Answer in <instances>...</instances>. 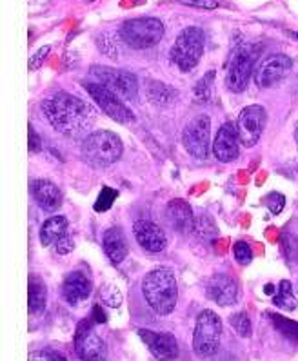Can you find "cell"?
<instances>
[{
  "label": "cell",
  "instance_id": "cell-1",
  "mask_svg": "<svg viewBox=\"0 0 298 361\" xmlns=\"http://www.w3.org/2000/svg\"><path fill=\"white\" fill-rule=\"evenodd\" d=\"M42 111L55 131L71 138L84 135L95 122L93 107L69 93H56L44 100Z\"/></svg>",
  "mask_w": 298,
  "mask_h": 361
},
{
  "label": "cell",
  "instance_id": "cell-2",
  "mask_svg": "<svg viewBox=\"0 0 298 361\" xmlns=\"http://www.w3.org/2000/svg\"><path fill=\"white\" fill-rule=\"evenodd\" d=\"M142 294L149 309L158 316H169L177 305L179 287L173 271L167 267H155L142 280Z\"/></svg>",
  "mask_w": 298,
  "mask_h": 361
},
{
  "label": "cell",
  "instance_id": "cell-3",
  "mask_svg": "<svg viewBox=\"0 0 298 361\" xmlns=\"http://www.w3.org/2000/svg\"><path fill=\"white\" fill-rule=\"evenodd\" d=\"M124 153V144L120 136L113 131H97L85 136L82 142V157L90 166L97 169L109 167L120 160Z\"/></svg>",
  "mask_w": 298,
  "mask_h": 361
},
{
  "label": "cell",
  "instance_id": "cell-4",
  "mask_svg": "<svg viewBox=\"0 0 298 361\" xmlns=\"http://www.w3.org/2000/svg\"><path fill=\"white\" fill-rule=\"evenodd\" d=\"M256 59H258V47L247 42L234 44L224 66L226 85L233 93H242L246 90L255 71Z\"/></svg>",
  "mask_w": 298,
  "mask_h": 361
},
{
  "label": "cell",
  "instance_id": "cell-5",
  "mask_svg": "<svg viewBox=\"0 0 298 361\" xmlns=\"http://www.w3.org/2000/svg\"><path fill=\"white\" fill-rule=\"evenodd\" d=\"M204 44L205 37L201 27L189 26L182 30L177 37L173 47H171L169 56L173 60V64L182 73L193 71L196 64L201 62L202 53H204Z\"/></svg>",
  "mask_w": 298,
  "mask_h": 361
},
{
  "label": "cell",
  "instance_id": "cell-6",
  "mask_svg": "<svg viewBox=\"0 0 298 361\" xmlns=\"http://www.w3.org/2000/svg\"><path fill=\"white\" fill-rule=\"evenodd\" d=\"M119 37L133 49H148L162 40L164 24L153 17L131 18L119 27Z\"/></svg>",
  "mask_w": 298,
  "mask_h": 361
},
{
  "label": "cell",
  "instance_id": "cell-7",
  "mask_svg": "<svg viewBox=\"0 0 298 361\" xmlns=\"http://www.w3.org/2000/svg\"><path fill=\"white\" fill-rule=\"evenodd\" d=\"M222 338V319L213 310H202L193 331V350L198 357L205 360L218 350Z\"/></svg>",
  "mask_w": 298,
  "mask_h": 361
},
{
  "label": "cell",
  "instance_id": "cell-8",
  "mask_svg": "<svg viewBox=\"0 0 298 361\" xmlns=\"http://www.w3.org/2000/svg\"><path fill=\"white\" fill-rule=\"evenodd\" d=\"M90 80L104 85L109 91L117 93L119 97L131 100L138 91V80L133 73L124 69L107 68V66H93L90 69Z\"/></svg>",
  "mask_w": 298,
  "mask_h": 361
},
{
  "label": "cell",
  "instance_id": "cell-9",
  "mask_svg": "<svg viewBox=\"0 0 298 361\" xmlns=\"http://www.w3.org/2000/svg\"><path fill=\"white\" fill-rule=\"evenodd\" d=\"M84 90L88 91V94L95 100V104H97L111 120H115V122L119 123H131L133 120H135L133 111L124 104L122 97H119V94L109 91L107 87H104V85L97 84V82L93 80H88L84 82Z\"/></svg>",
  "mask_w": 298,
  "mask_h": 361
},
{
  "label": "cell",
  "instance_id": "cell-10",
  "mask_svg": "<svg viewBox=\"0 0 298 361\" xmlns=\"http://www.w3.org/2000/svg\"><path fill=\"white\" fill-rule=\"evenodd\" d=\"M182 144L189 154L196 160H205L211 144V118L201 115L193 118L182 133Z\"/></svg>",
  "mask_w": 298,
  "mask_h": 361
},
{
  "label": "cell",
  "instance_id": "cell-11",
  "mask_svg": "<svg viewBox=\"0 0 298 361\" xmlns=\"http://www.w3.org/2000/svg\"><path fill=\"white\" fill-rule=\"evenodd\" d=\"M266 120L268 113L262 106H247L240 111L239 118H237V135H239L240 144L246 147H253L258 144L262 131L266 128Z\"/></svg>",
  "mask_w": 298,
  "mask_h": 361
},
{
  "label": "cell",
  "instance_id": "cell-12",
  "mask_svg": "<svg viewBox=\"0 0 298 361\" xmlns=\"http://www.w3.org/2000/svg\"><path fill=\"white\" fill-rule=\"evenodd\" d=\"M75 350L82 361H104L107 356V348L104 340L90 327V319L78 323L75 334Z\"/></svg>",
  "mask_w": 298,
  "mask_h": 361
},
{
  "label": "cell",
  "instance_id": "cell-13",
  "mask_svg": "<svg viewBox=\"0 0 298 361\" xmlns=\"http://www.w3.org/2000/svg\"><path fill=\"white\" fill-rule=\"evenodd\" d=\"M291 68H293V60L287 55H271L256 68L255 71V84L262 90H268L273 85L280 84L287 75H290Z\"/></svg>",
  "mask_w": 298,
  "mask_h": 361
},
{
  "label": "cell",
  "instance_id": "cell-14",
  "mask_svg": "<svg viewBox=\"0 0 298 361\" xmlns=\"http://www.w3.org/2000/svg\"><path fill=\"white\" fill-rule=\"evenodd\" d=\"M138 336L144 341L149 353L158 361H173L179 357V343L171 332H157L148 329H138Z\"/></svg>",
  "mask_w": 298,
  "mask_h": 361
},
{
  "label": "cell",
  "instance_id": "cell-15",
  "mask_svg": "<svg viewBox=\"0 0 298 361\" xmlns=\"http://www.w3.org/2000/svg\"><path fill=\"white\" fill-rule=\"evenodd\" d=\"M133 234H135V240L138 242V245H141L144 251L151 252V255L162 252L167 247L166 233H164L162 227L157 226L155 221L136 220L135 224H133Z\"/></svg>",
  "mask_w": 298,
  "mask_h": 361
},
{
  "label": "cell",
  "instance_id": "cell-16",
  "mask_svg": "<svg viewBox=\"0 0 298 361\" xmlns=\"http://www.w3.org/2000/svg\"><path fill=\"white\" fill-rule=\"evenodd\" d=\"M205 294L220 307L234 305L239 302V283L230 274H215L209 278Z\"/></svg>",
  "mask_w": 298,
  "mask_h": 361
},
{
  "label": "cell",
  "instance_id": "cell-17",
  "mask_svg": "<svg viewBox=\"0 0 298 361\" xmlns=\"http://www.w3.org/2000/svg\"><path fill=\"white\" fill-rule=\"evenodd\" d=\"M239 135L233 123H224L217 131L213 140V154L218 161L230 164L239 158Z\"/></svg>",
  "mask_w": 298,
  "mask_h": 361
},
{
  "label": "cell",
  "instance_id": "cell-18",
  "mask_svg": "<svg viewBox=\"0 0 298 361\" xmlns=\"http://www.w3.org/2000/svg\"><path fill=\"white\" fill-rule=\"evenodd\" d=\"M91 294V281L84 272L73 271L64 278L62 283V298L69 305H78L81 302L88 300Z\"/></svg>",
  "mask_w": 298,
  "mask_h": 361
},
{
  "label": "cell",
  "instance_id": "cell-19",
  "mask_svg": "<svg viewBox=\"0 0 298 361\" xmlns=\"http://www.w3.org/2000/svg\"><path fill=\"white\" fill-rule=\"evenodd\" d=\"M166 218L177 233L188 234L195 227V216H193L191 207L188 202L180 200V198H175L167 204Z\"/></svg>",
  "mask_w": 298,
  "mask_h": 361
},
{
  "label": "cell",
  "instance_id": "cell-20",
  "mask_svg": "<svg viewBox=\"0 0 298 361\" xmlns=\"http://www.w3.org/2000/svg\"><path fill=\"white\" fill-rule=\"evenodd\" d=\"M102 247L111 264H122L129 252L128 240L120 227H109L102 236Z\"/></svg>",
  "mask_w": 298,
  "mask_h": 361
},
{
  "label": "cell",
  "instance_id": "cell-21",
  "mask_svg": "<svg viewBox=\"0 0 298 361\" xmlns=\"http://www.w3.org/2000/svg\"><path fill=\"white\" fill-rule=\"evenodd\" d=\"M33 196L37 205H39L42 211H47V213L56 211V209L62 205V192H60V189L56 188L55 183L49 182V180H39V182L35 183Z\"/></svg>",
  "mask_w": 298,
  "mask_h": 361
},
{
  "label": "cell",
  "instance_id": "cell-22",
  "mask_svg": "<svg viewBox=\"0 0 298 361\" xmlns=\"http://www.w3.org/2000/svg\"><path fill=\"white\" fill-rule=\"evenodd\" d=\"M68 229H69V224L66 216L56 214V216L47 218V220L42 224V227H40V233H39L40 243H42L44 247H52V245L55 247V243L59 242V240H62L66 234H69Z\"/></svg>",
  "mask_w": 298,
  "mask_h": 361
},
{
  "label": "cell",
  "instance_id": "cell-23",
  "mask_svg": "<svg viewBox=\"0 0 298 361\" xmlns=\"http://www.w3.org/2000/svg\"><path fill=\"white\" fill-rule=\"evenodd\" d=\"M47 290L46 283L40 276H30V285H28V309L31 316H39L46 310Z\"/></svg>",
  "mask_w": 298,
  "mask_h": 361
},
{
  "label": "cell",
  "instance_id": "cell-24",
  "mask_svg": "<svg viewBox=\"0 0 298 361\" xmlns=\"http://www.w3.org/2000/svg\"><path fill=\"white\" fill-rule=\"evenodd\" d=\"M145 93H148L149 102L158 107L171 106L177 100V91L171 85H166L158 80H149L145 84Z\"/></svg>",
  "mask_w": 298,
  "mask_h": 361
},
{
  "label": "cell",
  "instance_id": "cell-25",
  "mask_svg": "<svg viewBox=\"0 0 298 361\" xmlns=\"http://www.w3.org/2000/svg\"><path fill=\"white\" fill-rule=\"evenodd\" d=\"M273 303L282 310H294L298 307V300L293 294V285L290 280H282L278 283L277 293L273 294Z\"/></svg>",
  "mask_w": 298,
  "mask_h": 361
},
{
  "label": "cell",
  "instance_id": "cell-26",
  "mask_svg": "<svg viewBox=\"0 0 298 361\" xmlns=\"http://www.w3.org/2000/svg\"><path fill=\"white\" fill-rule=\"evenodd\" d=\"M215 77H217V71L211 69L201 78V80L196 82V85L193 87V94H195V100L198 104H205L209 102L215 94Z\"/></svg>",
  "mask_w": 298,
  "mask_h": 361
},
{
  "label": "cell",
  "instance_id": "cell-27",
  "mask_svg": "<svg viewBox=\"0 0 298 361\" xmlns=\"http://www.w3.org/2000/svg\"><path fill=\"white\" fill-rule=\"evenodd\" d=\"M269 319L273 322V327L277 329L285 340L298 343V322L290 318H284L282 314H269Z\"/></svg>",
  "mask_w": 298,
  "mask_h": 361
},
{
  "label": "cell",
  "instance_id": "cell-28",
  "mask_svg": "<svg viewBox=\"0 0 298 361\" xmlns=\"http://www.w3.org/2000/svg\"><path fill=\"white\" fill-rule=\"evenodd\" d=\"M193 231H195V234L198 238L205 240V242L215 240L218 236L217 226H215V221L209 216L195 218V227H193Z\"/></svg>",
  "mask_w": 298,
  "mask_h": 361
},
{
  "label": "cell",
  "instance_id": "cell-29",
  "mask_svg": "<svg viewBox=\"0 0 298 361\" xmlns=\"http://www.w3.org/2000/svg\"><path fill=\"white\" fill-rule=\"evenodd\" d=\"M117 198H119V191L117 189L102 188V191H100V195H98L97 202L93 205L95 213H106V211H109L113 207V204H115Z\"/></svg>",
  "mask_w": 298,
  "mask_h": 361
},
{
  "label": "cell",
  "instance_id": "cell-30",
  "mask_svg": "<svg viewBox=\"0 0 298 361\" xmlns=\"http://www.w3.org/2000/svg\"><path fill=\"white\" fill-rule=\"evenodd\" d=\"M230 325L240 338H249L251 336V322L246 312H234L230 318Z\"/></svg>",
  "mask_w": 298,
  "mask_h": 361
},
{
  "label": "cell",
  "instance_id": "cell-31",
  "mask_svg": "<svg viewBox=\"0 0 298 361\" xmlns=\"http://www.w3.org/2000/svg\"><path fill=\"white\" fill-rule=\"evenodd\" d=\"M282 251L290 262H298V238L294 234L285 233L282 236Z\"/></svg>",
  "mask_w": 298,
  "mask_h": 361
},
{
  "label": "cell",
  "instance_id": "cell-32",
  "mask_svg": "<svg viewBox=\"0 0 298 361\" xmlns=\"http://www.w3.org/2000/svg\"><path fill=\"white\" fill-rule=\"evenodd\" d=\"M233 255H234V259H237V264L240 265H249L253 262V251H251V247L247 245L246 242H237L233 245Z\"/></svg>",
  "mask_w": 298,
  "mask_h": 361
},
{
  "label": "cell",
  "instance_id": "cell-33",
  "mask_svg": "<svg viewBox=\"0 0 298 361\" xmlns=\"http://www.w3.org/2000/svg\"><path fill=\"white\" fill-rule=\"evenodd\" d=\"M100 298L109 307H120V303H122V296H120L115 285H104L102 289H100Z\"/></svg>",
  "mask_w": 298,
  "mask_h": 361
},
{
  "label": "cell",
  "instance_id": "cell-34",
  "mask_svg": "<svg viewBox=\"0 0 298 361\" xmlns=\"http://www.w3.org/2000/svg\"><path fill=\"white\" fill-rule=\"evenodd\" d=\"M266 205H268L269 211H271L273 214H280L282 209H284L285 205V198L280 192H271V195H268V198H266Z\"/></svg>",
  "mask_w": 298,
  "mask_h": 361
},
{
  "label": "cell",
  "instance_id": "cell-35",
  "mask_svg": "<svg viewBox=\"0 0 298 361\" xmlns=\"http://www.w3.org/2000/svg\"><path fill=\"white\" fill-rule=\"evenodd\" d=\"M180 4L189 6V8H198V9H217L218 0H179Z\"/></svg>",
  "mask_w": 298,
  "mask_h": 361
},
{
  "label": "cell",
  "instance_id": "cell-36",
  "mask_svg": "<svg viewBox=\"0 0 298 361\" xmlns=\"http://www.w3.org/2000/svg\"><path fill=\"white\" fill-rule=\"evenodd\" d=\"M30 361H68L66 356L59 353H49V350H40V353H33L30 356Z\"/></svg>",
  "mask_w": 298,
  "mask_h": 361
},
{
  "label": "cell",
  "instance_id": "cell-37",
  "mask_svg": "<svg viewBox=\"0 0 298 361\" xmlns=\"http://www.w3.org/2000/svg\"><path fill=\"white\" fill-rule=\"evenodd\" d=\"M73 249H75V242H73V238L69 236V234H66L64 238L59 240V242L55 243V251L59 252V255H62V256L69 255Z\"/></svg>",
  "mask_w": 298,
  "mask_h": 361
},
{
  "label": "cell",
  "instance_id": "cell-38",
  "mask_svg": "<svg viewBox=\"0 0 298 361\" xmlns=\"http://www.w3.org/2000/svg\"><path fill=\"white\" fill-rule=\"evenodd\" d=\"M28 131H30V153H40L42 149V144H40V136L37 135L33 126H28Z\"/></svg>",
  "mask_w": 298,
  "mask_h": 361
},
{
  "label": "cell",
  "instance_id": "cell-39",
  "mask_svg": "<svg viewBox=\"0 0 298 361\" xmlns=\"http://www.w3.org/2000/svg\"><path fill=\"white\" fill-rule=\"evenodd\" d=\"M49 49H52V47H49V46L40 47L39 53H37V55H33V56H31V59H30V69L40 68V64H42L44 59H46V56H47V53H49Z\"/></svg>",
  "mask_w": 298,
  "mask_h": 361
},
{
  "label": "cell",
  "instance_id": "cell-40",
  "mask_svg": "<svg viewBox=\"0 0 298 361\" xmlns=\"http://www.w3.org/2000/svg\"><path fill=\"white\" fill-rule=\"evenodd\" d=\"M93 318H95V322H98V323H106V314H104L102 309H100L98 305L93 307Z\"/></svg>",
  "mask_w": 298,
  "mask_h": 361
},
{
  "label": "cell",
  "instance_id": "cell-41",
  "mask_svg": "<svg viewBox=\"0 0 298 361\" xmlns=\"http://www.w3.org/2000/svg\"><path fill=\"white\" fill-rule=\"evenodd\" d=\"M264 293H266V294H271V296H273V294L277 293V289H275V285L268 283V285H266V287H264Z\"/></svg>",
  "mask_w": 298,
  "mask_h": 361
},
{
  "label": "cell",
  "instance_id": "cell-42",
  "mask_svg": "<svg viewBox=\"0 0 298 361\" xmlns=\"http://www.w3.org/2000/svg\"><path fill=\"white\" fill-rule=\"evenodd\" d=\"M294 140H297L298 144V123H297V129H294Z\"/></svg>",
  "mask_w": 298,
  "mask_h": 361
},
{
  "label": "cell",
  "instance_id": "cell-43",
  "mask_svg": "<svg viewBox=\"0 0 298 361\" xmlns=\"http://www.w3.org/2000/svg\"><path fill=\"white\" fill-rule=\"evenodd\" d=\"M291 35H293V39L298 40V33H291Z\"/></svg>",
  "mask_w": 298,
  "mask_h": 361
}]
</instances>
